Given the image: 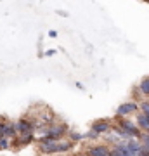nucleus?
<instances>
[{
	"mask_svg": "<svg viewBox=\"0 0 149 156\" xmlns=\"http://www.w3.org/2000/svg\"><path fill=\"white\" fill-rule=\"evenodd\" d=\"M49 37H50V38H55V37H57V33H55V31H49Z\"/></svg>",
	"mask_w": 149,
	"mask_h": 156,
	"instance_id": "nucleus-16",
	"label": "nucleus"
},
{
	"mask_svg": "<svg viewBox=\"0 0 149 156\" xmlns=\"http://www.w3.org/2000/svg\"><path fill=\"white\" fill-rule=\"evenodd\" d=\"M85 156H88V154H85Z\"/></svg>",
	"mask_w": 149,
	"mask_h": 156,
	"instance_id": "nucleus-18",
	"label": "nucleus"
},
{
	"mask_svg": "<svg viewBox=\"0 0 149 156\" xmlns=\"http://www.w3.org/2000/svg\"><path fill=\"white\" fill-rule=\"evenodd\" d=\"M137 125L140 128H144V130H149V116H146V115H139Z\"/></svg>",
	"mask_w": 149,
	"mask_h": 156,
	"instance_id": "nucleus-10",
	"label": "nucleus"
},
{
	"mask_svg": "<svg viewBox=\"0 0 149 156\" xmlns=\"http://www.w3.org/2000/svg\"><path fill=\"white\" fill-rule=\"evenodd\" d=\"M14 127H16V130H17V134L21 135V134H31V130H33V123L31 122H28L26 118H21L19 122H16L14 123Z\"/></svg>",
	"mask_w": 149,
	"mask_h": 156,
	"instance_id": "nucleus-2",
	"label": "nucleus"
},
{
	"mask_svg": "<svg viewBox=\"0 0 149 156\" xmlns=\"http://www.w3.org/2000/svg\"><path fill=\"white\" fill-rule=\"evenodd\" d=\"M0 134H2V137H5V139H11V137H16L17 130L14 127V123H2Z\"/></svg>",
	"mask_w": 149,
	"mask_h": 156,
	"instance_id": "nucleus-4",
	"label": "nucleus"
},
{
	"mask_svg": "<svg viewBox=\"0 0 149 156\" xmlns=\"http://www.w3.org/2000/svg\"><path fill=\"white\" fill-rule=\"evenodd\" d=\"M71 149V142L66 140V142H57V146L54 147V153H66V151Z\"/></svg>",
	"mask_w": 149,
	"mask_h": 156,
	"instance_id": "nucleus-9",
	"label": "nucleus"
},
{
	"mask_svg": "<svg viewBox=\"0 0 149 156\" xmlns=\"http://www.w3.org/2000/svg\"><path fill=\"white\" fill-rule=\"evenodd\" d=\"M140 156H149V151H147V153H142Z\"/></svg>",
	"mask_w": 149,
	"mask_h": 156,
	"instance_id": "nucleus-17",
	"label": "nucleus"
},
{
	"mask_svg": "<svg viewBox=\"0 0 149 156\" xmlns=\"http://www.w3.org/2000/svg\"><path fill=\"white\" fill-rule=\"evenodd\" d=\"M33 140V134H21L19 135V139H17V144H30Z\"/></svg>",
	"mask_w": 149,
	"mask_h": 156,
	"instance_id": "nucleus-12",
	"label": "nucleus"
},
{
	"mask_svg": "<svg viewBox=\"0 0 149 156\" xmlns=\"http://www.w3.org/2000/svg\"><path fill=\"white\" fill-rule=\"evenodd\" d=\"M71 139H73V140H80V139H83V135H80V134H71Z\"/></svg>",
	"mask_w": 149,
	"mask_h": 156,
	"instance_id": "nucleus-15",
	"label": "nucleus"
},
{
	"mask_svg": "<svg viewBox=\"0 0 149 156\" xmlns=\"http://www.w3.org/2000/svg\"><path fill=\"white\" fill-rule=\"evenodd\" d=\"M139 92L144 95H149V78H142V82L139 85Z\"/></svg>",
	"mask_w": 149,
	"mask_h": 156,
	"instance_id": "nucleus-11",
	"label": "nucleus"
},
{
	"mask_svg": "<svg viewBox=\"0 0 149 156\" xmlns=\"http://www.w3.org/2000/svg\"><path fill=\"white\" fill-rule=\"evenodd\" d=\"M135 109H137V104H135V102H125V104H122V106L118 108L116 115H118V116H125V115L133 113Z\"/></svg>",
	"mask_w": 149,
	"mask_h": 156,
	"instance_id": "nucleus-6",
	"label": "nucleus"
},
{
	"mask_svg": "<svg viewBox=\"0 0 149 156\" xmlns=\"http://www.w3.org/2000/svg\"><path fill=\"white\" fill-rule=\"evenodd\" d=\"M64 132H66V125H52L50 128H47L44 134H45V137L47 139H54V140H57V139H61L62 135H64Z\"/></svg>",
	"mask_w": 149,
	"mask_h": 156,
	"instance_id": "nucleus-1",
	"label": "nucleus"
},
{
	"mask_svg": "<svg viewBox=\"0 0 149 156\" xmlns=\"http://www.w3.org/2000/svg\"><path fill=\"white\" fill-rule=\"evenodd\" d=\"M120 123H122V128H123V130H127L132 139H135V137H139V135H140V134H139V128L135 127L130 120H122Z\"/></svg>",
	"mask_w": 149,
	"mask_h": 156,
	"instance_id": "nucleus-5",
	"label": "nucleus"
},
{
	"mask_svg": "<svg viewBox=\"0 0 149 156\" xmlns=\"http://www.w3.org/2000/svg\"><path fill=\"white\" fill-rule=\"evenodd\" d=\"M57 142H59V140H54V139H47V137H44V139L40 140V149H42V153L52 154V153H54V147L57 146Z\"/></svg>",
	"mask_w": 149,
	"mask_h": 156,
	"instance_id": "nucleus-3",
	"label": "nucleus"
},
{
	"mask_svg": "<svg viewBox=\"0 0 149 156\" xmlns=\"http://www.w3.org/2000/svg\"><path fill=\"white\" fill-rule=\"evenodd\" d=\"M9 139H5V137H0V149H9Z\"/></svg>",
	"mask_w": 149,
	"mask_h": 156,
	"instance_id": "nucleus-13",
	"label": "nucleus"
},
{
	"mask_svg": "<svg viewBox=\"0 0 149 156\" xmlns=\"http://www.w3.org/2000/svg\"><path fill=\"white\" fill-rule=\"evenodd\" d=\"M140 109H142V115L149 116V101H146V102H142V104H140Z\"/></svg>",
	"mask_w": 149,
	"mask_h": 156,
	"instance_id": "nucleus-14",
	"label": "nucleus"
},
{
	"mask_svg": "<svg viewBox=\"0 0 149 156\" xmlns=\"http://www.w3.org/2000/svg\"><path fill=\"white\" fill-rule=\"evenodd\" d=\"M92 130H94L95 134H108L109 132V123L106 122V120H99V122H95L92 125Z\"/></svg>",
	"mask_w": 149,
	"mask_h": 156,
	"instance_id": "nucleus-7",
	"label": "nucleus"
},
{
	"mask_svg": "<svg viewBox=\"0 0 149 156\" xmlns=\"http://www.w3.org/2000/svg\"><path fill=\"white\" fill-rule=\"evenodd\" d=\"M109 154H111V151L106 146H94L88 151V156H109Z\"/></svg>",
	"mask_w": 149,
	"mask_h": 156,
	"instance_id": "nucleus-8",
	"label": "nucleus"
}]
</instances>
